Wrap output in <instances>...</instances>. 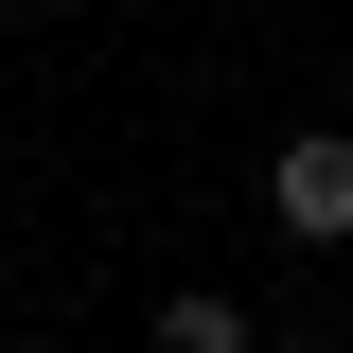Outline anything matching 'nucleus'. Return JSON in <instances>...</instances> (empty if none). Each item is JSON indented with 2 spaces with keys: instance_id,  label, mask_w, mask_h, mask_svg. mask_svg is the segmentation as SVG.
I'll use <instances>...</instances> for the list:
<instances>
[{
  "instance_id": "nucleus-1",
  "label": "nucleus",
  "mask_w": 353,
  "mask_h": 353,
  "mask_svg": "<svg viewBox=\"0 0 353 353\" xmlns=\"http://www.w3.org/2000/svg\"><path fill=\"white\" fill-rule=\"evenodd\" d=\"M265 212L301 230V248H353V141H336V124H301L283 159H265Z\"/></svg>"
},
{
  "instance_id": "nucleus-2",
  "label": "nucleus",
  "mask_w": 353,
  "mask_h": 353,
  "mask_svg": "<svg viewBox=\"0 0 353 353\" xmlns=\"http://www.w3.org/2000/svg\"><path fill=\"white\" fill-rule=\"evenodd\" d=\"M159 353H265V336H248V301H212V283H176V301H159Z\"/></svg>"
}]
</instances>
